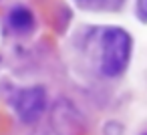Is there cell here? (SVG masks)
Listing matches in <instances>:
<instances>
[{
    "instance_id": "3",
    "label": "cell",
    "mask_w": 147,
    "mask_h": 135,
    "mask_svg": "<svg viewBox=\"0 0 147 135\" xmlns=\"http://www.w3.org/2000/svg\"><path fill=\"white\" fill-rule=\"evenodd\" d=\"M8 26H10L14 32L24 34V32H28V30L34 26V16H32V12H30L28 8L16 6V8H12L10 14H8Z\"/></svg>"
},
{
    "instance_id": "1",
    "label": "cell",
    "mask_w": 147,
    "mask_h": 135,
    "mask_svg": "<svg viewBox=\"0 0 147 135\" xmlns=\"http://www.w3.org/2000/svg\"><path fill=\"white\" fill-rule=\"evenodd\" d=\"M131 57V36L121 28H107L101 36V71L105 77L121 75Z\"/></svg>"
},
{
    "instance_id": "4",
    "label": "cell",
    "mask_w": 147,
    "mask_h": 135,
    "mask_svg": "<svg viewBox=\"0 0 147 135\" xmlns=\"http://www.w3.org/2000/svg\"><path fill=\"white\" fill-rule=\"evenodd\" d=\"M77 2L87 8H111V6L121 4L123 0H77Z\"/></svg>"
},
{
    "instance_id": "2",
    "label": "cell",
    "mask_w": 147,
    "mask_h": 135,
    "mask_svg": "<svg viewBox=\"0 0 147 135\" xmlns=\"http://www.w3.org/2000/svg\"><path fill=\"white\" fill-rule=\"evenodd\" d=\"M47 109V93L42 87H28L16 93L14 111L24 123H34L42 117Z\"/></svg>"
},
{
    "instance_id": "5",
    "label": "cell",
    "mask_w": 147,
    "mask_h": 135,
    "mask_svg": "<svg viewBox=\"0 0 147 135\" xmlns=\"http://www.w3.org/2000/svg\"><path fill=\"white\" fill-rule=\"evenodd\" d=\"M137 12H139V18L147 20V0H137Z\"/></svg>"
},
{
    "instance_id": "6",
    "label": "cell",
    "mask_w": 147,
    "mask_h": 135,
    "mask_svg": "<svg viewBox=\"0 0 147 135\" xmlns=\"http://www.w3.org/2000/svg\"><path fill=\"white\" fill-rule=\"evenodd\" d=\"M143 135H147V133H143Z\"/></svg>"
}]
</instances>
